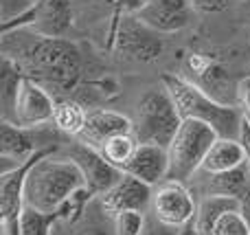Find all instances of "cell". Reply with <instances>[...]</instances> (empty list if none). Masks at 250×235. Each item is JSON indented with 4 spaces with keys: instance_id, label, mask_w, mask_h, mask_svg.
I'll return each instance as SVG.
<instances>
[{
    "instance_id": "cell-21",
    "label": "cell",
    "mask_w": 250,
    "mask_h": 235,
    "mask_svg": "<svg viewBox=\"0 0 250 235\" xmlns=\"http://www.w3.org/2000/svg\"><path fill=\"white\" fill-rule=\"evenodd\" d=\"M136 148H138V141L134 139V134H123V136H117V139L108 141L105 148L101 150V154H104V158L110 165L123 171V167L127 165L129 158L136 152Z\"/></svg>"
},
{
    "instance_id": "cell-3",
    "label": "cell",
    "mask_w": 250,
    "mask_h": 235,
    "mask_svg": "<svg viewBox=\"0 0 250 235\" xmlns=\"http://www.w3.org/2000/svg\"><path fill=\"white\" fill-rule=\"evenodd\" d=\"M163 86L171 95L182 121L193 119L202 121L215 130L220 139H239L244 126V114L237 106H226L213 99L198 84L180 77V75H163Z\"/></svg>"
},
{
    "instance_id": "cell-22",
    "label": "cell",
    "mask_w": 250,
    "mask_h": 235,
    "mask_svg": "<svg viewBox=\"0 0 250 235\" xmlns=\"http://www.w3.org/2000/svg\"><path fill=\"white\" fill-rule=\"evenodd\" d=\"M211 235H250V222L242 209H229L215 220Z\"/></svg>"
},
{
    "instance_id": "cell-7",
    "label": "cell",
    "mask_w": 250,
    "mask_h": 235,
    "mask_svg": "<svg viewBox=\"0 0 250 235\" xmlns=\"http://www.w3.org/2000/svg\"><path fill=\"white\" fill-rule=\"evenodd\" d=\"M42 128H20L11 121H0V163H2L0 174L24 165L40 150L60 148L57 143H53L55 136L44 134Z\"/></svg>"
},
{
    "instance_id": "cell-15",
    "label": "cell",
    "mask_w": 250,
    "mask_h": 235,
    "mask_svg": "<svg viewBox=\"0 0 250 235\" xmlns=\"http://www.w3.org/2000/svg\"><path fill=\"white\" fill-rule=\"evenodd\" d=\"M123 174H129L134 178L143 180L149 187H158L167 180L169 174V152L160 145H143L138 143L134 156L123 167Z\"/></svg>"
},
{
    "instance_id": "cell-5",
    "label": "cell",
    "mask_w": 250,
    "mask_h": 235,
    "mask_svg": "<svg viewBox=\"0 0 250 235\" xmlns=\"http://www.w3.org/2000/svg\"><path fill=\"white\" fill-rule=\"evenodd\" d=\"M220 139L213 128H208L202 121H193L187 119L182 126L178 128L176 136H173L171 145L167 148L169 152V174L167 180H178V183H187L200 171L204 158H207L208 150L213 143Z\"/></svg>"
},
{
    "instance_id": "cell-11",
    "label": "cell",
    "mask_w": 250,
    "mask_h": 235,
    "mask_svg": "<svg viewBox=\"0 0 250 235\" xmlns=\"http://www.w3.org/2000/svg\"><path fill=\"white\" fill-rule=\"evenodd\" d=\"M66 156L79 165L83 178H86L88 192H90L95 198H99L101 193H105L123 176L121 170L112 167L108 161H105L104 154L92 150V148H88V145H83V143H79L77 139H73L70 145L66 148Z\"/></svg>"
},
{
    "instance_id": "cell-25",
    "label": "cell",
    "mask_w": 250,
    "mask_h": 235,
    "mask_svg": "<svg viewBox=\"0 0 250 235\" xmlns=\"http://www.w3.org/2000/svg\"><path fill=\"white\" fill-rule=\"evenodd\" d=\"M33 4L35 0H0V24H7V22L24 16Z\"/></svg>"
},
{
    "instance_id": "cell-4",
    "label": "cell",
    "mask_w": 250,
    "mask_h": 235,
    "mask_svg": "<svg viewBox=\"0 0 250 235\" xmlns=\"http://www.w3.org/2000/svg\"><path fill=\"white\" fill-rule=\"evenodd\" d=\"M134 121V139L143 145L169 148L182 126V117L167 88H151L138 99Z\"/></svg>"
},
{
    "instance_id": "cell-17",
    "label": "cell",
    "mask_w": 250,
    "mask_h": 235,
    "mask_svg": "<svg viewBox=\"0 0 250 235\" xmlns=\"http://www.w3.org/2000/svg\"><path fill=\"white\" fill-rule=\"evenodd\" d=\"M246 163V150L239 139H217L208 150L200 171L202 174H226Z\"/></svg>"
},
{
    "instance_id": "cell-24",
    "label": "cell",
    "mask_w": 250,
    "mask_h": 235,
    "mask_svg": "<svg viewBox=\"0 0 250 235\" xmlns=\"http://www.w3.org/2000/svg\"><path fill=\"white\" fill-rule=\"evenodd\" d=\"M104 2L112 9V26L110 29H114L125 16H136L149 0H104Z\"/></svg>"
},
{
    "instance_id": "cell-23",
    "label": "cell",
    "mask_w": 250,
    "mask_h": 235,
    "mask_svg": "<svg viewBox=\"0 0 250 235\" xmlns=\"http://www.w3.org/2000/svg\"><path fill=\"white\" fill-rule=\"evenodd\" d=\"M114 235H143L147 224V215L143 211H123L112 218Z\"/></svg>"
},
{
    "instance_id": "cell-27",
    "label": "cell",
    "mask_w": 250,
    "mask_h": 235,
    "mask_svg": "<svg viewBox=\"0 0 250 235\" xmlns=\"http://www.w3.org/2000/svg\"><path fill=\"white\" fill-rule=\"evenodd\" d=\"M235 95H237V108L242 110L244 121L250 123V75L248 77H242L237 82Z\"/></svg>"
},
{
    "instance_id": "cell-13",
    "label": "cell",
    "mask_w": 250,
    "mask_h": 235,
    "mask_svg": "<svg viewBox=\"0 0 250 235\" xmlns=\"http://www.w3.org/2000/svg\"><path fill=\"white\" fill-rule=\"evenodd\" d=\"M123 134H134L132 119L125 117L123 112H117V110L101 108V110H95V112H88L86 126H83L82 134L77 136V141L97 150V152H101L108 141Z\"/></svg>"
},
{
    "instance_id": "cell-18",
    "label": "cell",
    "mask_w": 250,
    "mask_h": 235,
    "mask_svg": "<svg viewBox=\"0 0 250 235\" xmlns=\"http://www.w3.org/2000/svg\"><path fill=\"white\" fill-rule=\"evenodd\" d=\"M90 207V205H88ZM88 207L79 220H60L53 229V235H114V222L104 209L99 214H88Z\"/></svg>"
},
{
    "instance_id": "cell-8",
    "label": "cell",
    "mask_w": 250,
    "mask_h": 235,
    "mask_svg": "<svg viewBox=\"0 0 250 235\" xmlns=\"http://www.w3.org/2000/svg\"><path fill=\"white\" fill-rule=\"evenodd\" d=\"M108 48L134 62H154L163 53V38L136 16H125L114 29H110Z\"/></svg>"
},
{
    "instance_id": "cell-26",
    "label": "cell",
    "mask_w": 250,
    "mask_h": 235,
    "mask_svg": "<svg viewBox=\"0 0 250 235\" xmlns=\"http://www.w3.org/2000/svg\"><path fill=\"white\" fill-rule=\"evenodd\" d=\"M239 141H242L244 150H246V163H248V170H250V123H246V121H244V126H242V134H239ZM239 202H242V214L246 215V220L250 222V183H248L246 193H244V198H242Z\"/></svg>"
},
{
    "instance_id": "cell-10",
    "label": "cell",
    "mask_w": 250,
    "mask_h": 235,
    "mask_svg": "<svg viewBox=\"0 0 250 235\" xmlns=\"http://www.w3.org/2000/svg\"><path fill=\"white\" fill-rule=\"evenodd\" d=\"M55 104L57 101L53 99V95L42 84L24 77L20 84V90H18V97H16V108H13L11 123H16L20 128L48 126L53 121Z\"/></svg>"
},
{
    "instance_id": "cell-19",
    "label": "cell",
    "mask_w": 250,
    "mask_h": 235,
    "mask_svg": "<svg viewBox=\"0 0 250 235\" xmlns=\"http://www.w3.org/2000/svg\"><path fill=\"white\" fill-rule=\"evenodd\" d=\"M88 112L83 108V104L75 99H57L55 112H53V128L60 134L68 136V139H77L82 134L83 126H86Z\"/></svg>"
},
{
    "instance_id": "cell-20",
    "label": "cell",
    "mask_w": 250,
    "mask_h": 235,
    "mask_svg": "<svg viewBox=\"0 0 250 235\" xmlns=\"http://www.w3.org/2000/svg\"><path fill=\"white\" fill-rule=\"evenodd\" d=\"M24 75L16 66L11 57L2 55V66H0V101H2V121H11L13 108H16V97L20 90V84Z\"/></svg>"
},
{
    "instance_id": "cell-12",
    "label": "cell",
    "mask_w": 250,
    "mask_h": 235,
    "mask_svg": "<svg viewBox=\"0 0 250 235\" xmlns=\"http://www.w3.org/2000/svg\"><path fill=\"white\" fill-rule=\"evenodd\" d=\"M151 198H154V187L129 174H123L108 192L97 198V202L110 218H114L123 211H143L145 214L151 207Z\"/></svg>"
},
{
    "instance_id": "cell-2",
    "label": "cell",
    "mask_w": 250,
    "mask_h": 235,
    "mask_svg": "<svg viewBox=\"0 0 250 235\" xmlns=\"http://www.w3.org/2000/svg\"><path fill=\"white\" fill-rule=\"evenodd\" d=\"M86 187L82 170L68 156H48L40 158L29 170L24 180V207L53 214L60 211L77 192Z\"/></svg>"
},
{
    "instance_id": "cell-6",
    "label": "cell",
    "mask_w": 250,
    "mask_h": 235,
    "mask_svg": "<svg viewBox=\"0 0 250 235\" xmlns=\"http://www.w3.org/2000/svg\"><path fill=\"white\" fill-rule=\"evenodd\" d=\"M73 26V7L70 0H35V4L16 20L0 24L2 35L11 31H31L40 38H64Z\"/></svg>"
},
{
    "instance_id": "cell-16",
    "label": "cell",
    "mask_w": 250,
    "mask_h": 235,
    "mask_svg": "<svg viewBox=\"0 0 250 235\" xmlns=\"http://www.w3.org/2000/svg\"><path fill=\"white\" fill-rule=\"evenodd\" d=\"M198 174H202V171H198ZM202 176L204 178L200 183L202 196H226L242 200L250 183L248 163H244L242 167H237L233 171H226V174H202Z\"/></svg>"
},
{
    "instance_id": "cell-1",
    "label": "cell",
    "mask_w": 250,
    "mask_h": 235,
    "mask_svg": "<svg viewBox=\"0 0 250 235\" xmlns=\"http://www.w3.org/2000/svg\"><path fill=\"white\" fill-rule=\"evenodd\" d=\"M11 57L20 73L44 88L57 92H70L82 79V53L77 44L66 38H40L22 46ZM9 57V55H7Z\"/></svg>"
},
{
    "instance_id": "cell-29",
    "label": "cell",
    "mask_w": 250,
    "mask_h": 235,
    "mask_svg": "<svg viewBox=\"0 0 250 235\" xmlns=\"http://www.w3.org/2000/svg\"><path fill=\"white\" fill-rule=\"evenodd\" d=\"M193 9L204 13H220L230 4V0H191Z\"/></svg>"
},
{
    "instance_id": "cell-30",
    "label": "cell",
    "mask_w": 250,
    "mask_h": 235,
    "mask_svg": "<svg viewBox=\"0 0 250 235\" xmlns=\"http://www.w3.org/2000/svg\"><path fill=\"white\" fill-rule=\"evenodd\" d=\"M244 13L250 16V0H244Z\"/></svg>"
},
{
    "instance_id": "cell-28",
    "label": "cell",
    "mask_w": 250,
    "mask_h": 235,
    "mask_svg": "<svg viewBox=\"0 0 250 235\" xmlns=\"http://www.w3.org/2000/svg\"><path fill=\"white\" fill-rule=\"evenodd\" d=\"M143 235H182L180 229H173V227H167V224H163L160 220H156L154 215H149L147 218V224H145V231Z\"/></svg>"
},
{
    "instance_id": "cell-9",
    "label": "cell",
    "mask_w": 250,
    "mask_h": 235,
    "mask_svg": "<svg viewBox=\"0 0 250 235\" xmlns=\"http://www.w3.org/2000/svg\"><path fill=\"white\" fill-rule=\"evenodd\" d=\"M198 205L185 183L178 180H165L154 189L151 198V215L163 224L173 229H187L195 220Z\"/></svg>"
},
{
    "instance_id": "cell-14",
    "label": "cell",
    "mask_w": 250,
    "mask_h": 235,
    "mask_svg": "<svg viewBox=\"0 0 250 235\" xmlns=\"http://www.w3.org/2000/svg\"><path fill=\"white\" fill-rule=\"evenodd\" d=\"M193 4L191 0H149L136 18L149 29L163 33H176L191 22Z\"/></svg>"
}]
</instances>
